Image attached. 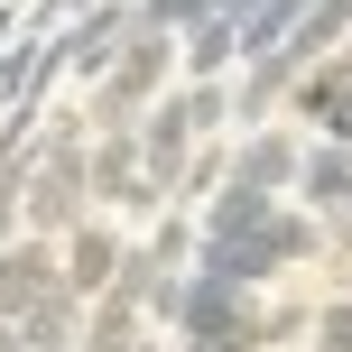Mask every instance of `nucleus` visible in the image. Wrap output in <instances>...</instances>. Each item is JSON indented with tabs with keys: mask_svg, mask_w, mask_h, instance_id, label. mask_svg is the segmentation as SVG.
I'll return each instance as SVG.
<instances>
[{
	"mask_svg": "<svg viewBox=\"0 0 352 352\" xmlns=\"http://www.w3.org/2000/svg\"><path fill=\"white\" fill-rule=\"evenodd\" d=\"M306 121H324L334 140H352V65H334V74L306 84Z\"/></svg>",
	"mask_w": 352,
	"mask_h": 352,
	"instance_id": "obj_1",
	"label": "nucleus"
},
{
	"mask_svg": "<svg viewBox=\"0 0 352 352\" xmlns=\"http://www.w3.org/2000/svg\"><path fill=\"white\" fill-rule=\"evenodd\" d=\"M232 47H250V37H241V28H232V19H204V28H195V47H186V56H195V65H204V74H213V65H223V56H232Z\"/></svg>",
	"mask_w": 352,
	"mask_h": 352,
	"instance_id": "obj_2",
	"label": "nucleus"
},
{
	"mask_svg": "<svg viewBox=\"0 0 352 352\" xmlns=\"http://www.w3.org/2000/svg\"><path fill=\"white\" fill-rule=\"evenodd\" d=\"M287 167H297V158H287V140H260V148L241 158V186H278Z\"/></svg>",
	"mask_w": 352,
	"mask_h": 352,
	"instance_id": "obj_3",
	"label": "nucleus"
},
{
	"mask_svg": "<svg viewBox=\"0 0 352 352\" xmlns=\"http://www.w3.org/2000/svg\"><path fill=\"white\" fill-rule=\"evenodd\" d=\"M306 195H316V204H343L352 195V158H316L306 167Z\"/></svg>",
	"mask_w": 352,
	"mask_h": 352,
	"instance_id": "obj_4",
	"label": "nucleus"
},
{
	"mask_svg": "<svg viewBox=\"0 0 352 352\" xmlns=\"http://www.w3.org/2000/svg\"><path fill=\"white\" fill-rule=\"evenodd\" d=\"M324 352H352V306H334V316H324Z\"/></svg>",
	"mask_w": 352,
	"mask_h": 352,
	"instance_id": "obj_5",
	"label": "nucleus"
}]
</instances>
